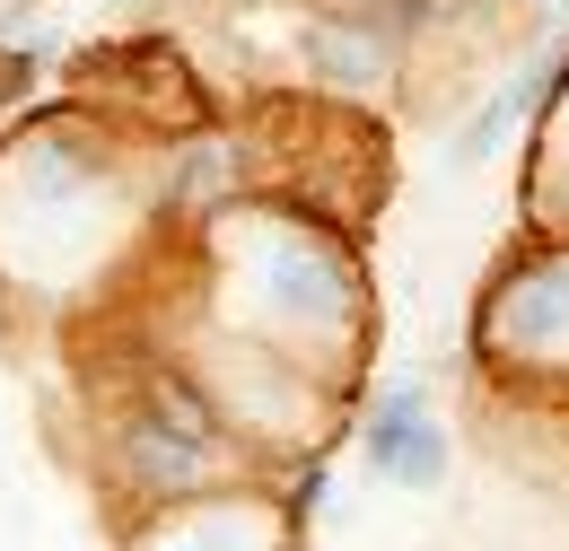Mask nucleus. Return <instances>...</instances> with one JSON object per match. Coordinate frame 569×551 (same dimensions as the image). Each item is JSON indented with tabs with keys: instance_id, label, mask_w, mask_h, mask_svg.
<instances>
[{
	"instance_id": "nucleus-3",
	"label": "nucleus",
	"mask_w": 569,
	"mask_h": 551,
	"mask_svg": "<svg viewBox=\"0 0 569 551\" xmlns=\"http://www.w3.org/2000/svg\"><path fill=\"white\" fill-rule=\"evenodd\" d=\"M289 508H298V517H316V508H325V473H298V490H289Z\"/></svg>"
},
{
	"instance_id": "nucleus-1",
	"label": "nucleus",
	"mask_w": 569,
	"mask_h": 551,
	"mask_svg": "<svg viewBox=\"0 0 569 551\" xmlns=\"http://www.w3.org/2000/svg\"><path fill=\"white\" fill-rule=\"evenodd\" d=\"M359 464H368L377 482H403V490H438L447 482L456 447H447V429H438V412H429V394L412 385V377L386 385L377 412L359 420Z\"/></svg>"
},
{
	"instance_id": "nucleus-2",
	"label": "nucleus",
	"mask_w": 569,
	"mask_h": 551,
	"mask_svg": "<svg viewBox=\"0 0 569 551\" xmlns=\"http://www.w3.org/2000/svg\"><path fill=\"white\" fill-rule=\"evenodd\" d=\"M552 62H561V53H552ZM552 62H526L517 70V79H508V88H499L491 106H482V114H473V123H465V132L447 140V167H491L499 158V140L517 132V123H526V114H535V106H543V88H552V79H561V70Z\"/></svg>"
}]
</instances>
